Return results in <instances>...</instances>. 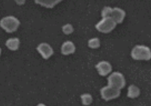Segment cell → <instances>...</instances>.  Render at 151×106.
Here are the masks:
<instances>
[{"instance_id":"cell-1","label":"cell","mask_w":151,"mask_h":106,"mask_svg":"<svg viewBox=\"0 0 151 106\" xmlns=\"http://www.w3.org/2000/svg\"><path fill=\"white\" fill-rule=\"evenodd\" d=\"M132 58L136 60H149L151 59V51L145 45H136L131 52Z\"/></svg>"},{"instance_id":"cell-2","label":"cell","mask_w":151,"mask_h":106,"mask_svg":"<svg viewBox=\"0 0 151 106\" xmlns=\"http://www.w3.org/2000/svg\"><path fill=\"white\" fill-rule=\"evenodd\" d=\"M20 25V21L14 16H7L0 20V27L7 33H12L16 31Z\"/></svg>"},{"instance_id":"cell-3","label":"cell","mask_w":151,"mask_h":106,"mask_svg":"<svg viewBox=\"0 0 151 106\" xmlns=\"http://www.w3.org/2000/svg\"><path fill=\"white\" fill-rule=\"evenodd\" d=\"M108 83L109 86L119 90L123 88L126 84L124 76L121 73L118 71H115L111 73L108 78Z\"/></svg>"},{"instance_id":"cell-4","label":"cell","mask_w":151,"mask_h":106,"mask_svg":"<svg viewBox=\"0 0 151 106\" xmlns=\"http://www.w3.org/2000/svg\"><path fill=\"white\" fill-rule=\"evenodd\" d=\"M117 24L110 17L103 18L98 23L96 24V28L99 32L104 34H108L111 32L116 26Z\"/></svg>"},{"instance_id":"cell-5","label":"cell","mask_w":151,"mask_h":106,"mask_svg":"<svg viewBox=\"0 0 151 106\" xmlns=\"http://www.w3.org/2000/svg\"><path fill=\"white\" fill-rule=\"evenodd\" d=\"M121 94V90L110 86H105L100 89V95L102 98L108 101L117 98Z\"/></svg>"},{"instance_id":"cell-6","label":"cell","mask_w":151,"mask_h":106,"mask_svg":"<svg viewBox=\"0 0 151 106\" xmlns=\"http://www.w3.org/2000/svg\"><path fill=\"white\" fill-rule=\"evenodd\" d=\"M37 50L44 59H48L54 53L52 47L47 43H40L37 47Z\"/></svg>"},{"instance_id":"cell-7","label":"cell","mask_w":151,"mask_h":106,"mask_svg":"<svg viewBox=\"0 0 151 106\" xmlns=\"http://www.w3.org/2000/svg\"><path fill=\"white\" fill-rule=\"evenodd\" d=\"M96 68L97 69L99 74L102 76H106L112 71V66L110 63L105 60L99 62L96 65Z\"/></svg>"},{"instance_id":"cell-8","label":"cell","mask_w":151,"mask_h":106,"mask_svg":"<svg viewBox=\"0 0 151 106\" xmlns=\"http://www.w3.org/2000/svg\"><path fill=\"white\" fill-rule=\"evenodd\" d=\"M126 13L119 7H114L112 10L111 17L116 24H121L124 21Z\"/></svg>"},{"instance_id":"cell-9","label":"cell","mask_w":151,"mask_h":106,"mask_svg":"<svg viewBox=\"0 0 151 106\" xmlns=\"http://www.w3.org/2000/svg\"><path fill=\"white\" fill-rule=\"evenodd\" d=\"M61 53L64 55H69L73 54L76 50L74 43L71 41H66L61 46Z\"/></svg>"},{"instance_id":"cell-10","label":"cell","mask_w":151,"mask_h":106,"mask_svg":"<svg viewBox=\"0 0 151 106\" xmlns=\"http://www.w3.org/2000/svg\"><path fill=\"white\" fill-rule=\"evenodd\" d=\"M20 44V39L19 38H11L8 39L6 42V46L9 50L11 51H16L19 48Z\"/></svg>"},{"instance_id":"cell-11","label":"cell","mask_w":151,"mask_h":106,"mask_svg":"<svg viewBox=\"0 0 151 106\" xmlns=\"http://www.w3.org/2000/svg\"><path fill=\"white\" fill-rule=\"evenodd\" d=\"M140 95V89L135 85H130L128 88L127 96L130 98H136Z\"/></svg>"},{"instance_id":"cell-12","label":"cell","mask_w":151,"mask_h":106,"mask_svg":"<svg viewBox=\"0 0 151 106\" xmlns=\"http://www.w3.org/2000/svg\"><path fill=\"white\" fill-rule=\"evenodd\" d=\"M61 1H60V0H58V1H55V0H52V1H49V0H47V1H44V0H43V1H40V0L35 1L36 3L47 8H53L55 6Z\"/></svg>"},{"instance_id":"cell-13","label":"cell","mask_w":151,"mask_h":106,"mask_svg":"<svg viewBox=\"0 0 151 106\" xmlns=\"http://www.w3.org/2000/svg\"><path fill=\"white\" fill-rule=\"evenodd\" d=\"M81 99L83 105H89L93 102V97L89 93H85L81 95Z\"/></svg>"},{"instance_id":"cell-14","label":"cell","mask_w":151,"mask_h":106,"mask_svg":"<svg viewBox=\"0 0 151 106\" xmlns=\"http://www.w3.org/2000/svg\"><path fill=\"white\" fill-rule=\"evenodd\" d=\"M88 46L92 49H97L100 46V41L99 38L95 37L90 39L88 41Z\"/></svg>"},{"instance_id":"cell-15","label":"cell","mask_w":151,"mask_h":106,"mask_svg":"<svg viewBox=\"0 0 151 106\" xmlns=\"http://www.w3.org/2000/svg\"><path fill=\"white\" fill-rule=\"evenodd\" d=\"M112 10H113V8H111V7H109V6L104 7L101 12V15L102 18L110 17L112 13Z\"/></svg>"},{"instance_id":"cell-16","label":"cell","mask_w":151,"mask_h":106,"mask_svg":"<svg viewBox=\"0 0 151 106\" xmlns=\"http://www.w3.org/2000/svg\"><path fill=\"white\" fill-rule=\"evenodd\" d=\"M62 30L65 35H69L73 33L74 31L73 27L70 24H66L62 28Z\"/></svg>"},{"instance_id":"cell-17","label":"cell","mask_w":151,"mask_h":106,"mask_svg":"<svg viewBox=\"0 0 151 106\" xmlns=\"http://www.w3.org/2000/svg\"><path fill=\"white\" fill-rule=\"evenodd\" d=\"M37 106H47L46 105H45L44 104H42V103H40V104H39Z\"/></svg>"},{"instance_id":"cell-18","label":"cell","mask_w":151,"mask_h":106,"mask_svg":"<svg viewBox=\"0 0 151 106\" xmlns=\"http://www.w3.org/2000/svg\"><path fill=\"white\" fill-rule=\"evenodd\" d=\"M1 51H2V50H1V48H0V55H1Z\"/></svg>"}]
</instances>
